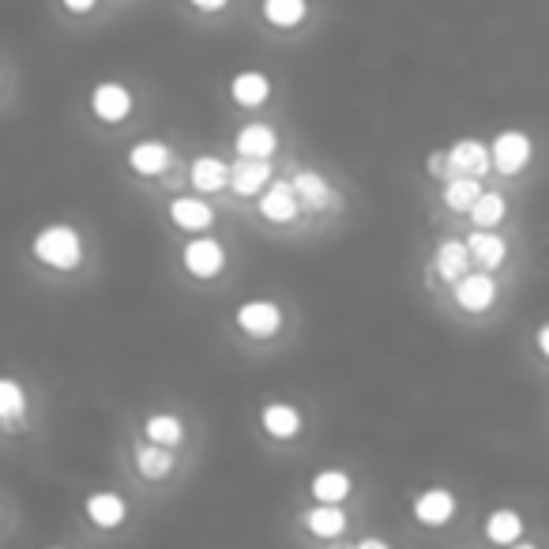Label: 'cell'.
I'll use <instances>...</instances> for the list:
<instances>
[{
  "instance_id": "7",
  "label": "cell",
  "mask_w": 549,
  "mask_h": 549,
  "mask_svg": "<svg viewBox=\"0 0 549 549\" xmlns=\"http://www.w3.org/2000/svg\"><path fill=\"white\" fill-rule=\"evenodd\" d=\"M230 185H234L237 196H260V192L271 185V162H267V158L241 155L234 166H230Z\"/></svg>"
},
{
  "instance_id": "9",
  "label": "cell",
  "mask_w": 549,
  "mask_h": 549,
  "mask_svg": "<svg viewBox=\"0 0 549 549\" xmlns=\"http://www.w3.org/2000/svg\"><path fill=\"white\" fill-rule=\"evenodd\" d=\"M170 219L173 226H181V230L204 234V230H211V222H215V207L207 204L204 196H177V200H170Z\"/></svg>"
},
{
  "instance_id": "2",
  "label": "cell",
  "mask_w": 549,
  "mask_h": 549,
  "mask_svg": "<svg viewBox=\"0 0 549 549\" xmlns=\"http://www.w3.org/2000/svg\"><path fill=\"white\" fill-rule=\"evenodd\" d=\"M237 328L256 339H271L275 331L283 328V309L271 298H252L237 309Z\"/></svg>"
},
{
  "instance_id": "27",
  "label": "cell",
  "mask_w": 549,
  "mask_h": 549,
  "mask_svg": "<svg viewBox=\"0 0 549 549\" xmlns=\"http://www.w3.org/2000/svg\"><path fill=\"white\" fill-rule=\"evenodd\" d=\"M143 433H147V440H155V444L177 448V444L185 440V425H181L177 414H151V418L143 422Z\"/></svg>"
},
{
  "instance_id": "30",
  "label": "cell",
  "mask_w": 549,
  "mask_h": 549,
  "mask_svg": "<svg viewBox=\"0 0 549 549\" xmlns=\"http://www.w3.org/2000/svg\"><path fill=\"white\" fill-rule=\"evenodd\" d=\"M425 166H429V173H437V177H448V155H440V151H433Z\"/></svg>"
},
{
  "instance_id": "11",
  "label": "cell",
  "mask_w": 549,
  "mask_h": 549,
  "mask_svg": "<svg viewBox=\"0 0 549 549\" xmlns=\"http://www.w3.org/2000/svg\"><path fill=\"white\" fill-rule=\"evenodd\" d=\"M489 166H493V155H489L486 143H478V140H459V143H452V151H448V177H452V173L482 177Z\"/></svg>"
},
{
  "instance_id": "19",
  "label": "cell",
  "mask_w": 549,
  "mask_h": 549,
  "mask_svg": "<svg viewBox=\"0 0 549 549\" xmlns=\"http://www.w3.org/2000/svg\"><path fill=\"white\" fill-rule=\"evenodd\" d=\"M136 471H140L143 478H151V482L166 478V474L173 471L170 448H166V444H155V440H147V444H136Z\"/></svg>"
},
{
  "instance_id": "25",
  "label": "cell",
  "mask_w": 549,
  "mask_h": 549,
  "mask_svg": "<svg viewBox=\"0 0 549 549\" xmlns=\"http://www.w3.org/2000/svg\"><path fill=\"white\" fill-rule=\"evenodd\" d=\"M294 192H298V200L305 207H313V211H320V207H328V200H331V185L320 177L316 170H298L294 173Z\"/></svg>"
},
{
  "instance_id": "13",
  "label": "cell",
  "mask_w": 549,
  "mask_h": 549,
  "mask_svg": "<svg viewBox=\"0 0 549 549\" xmlns=\"http://www.w3.org/2000/svg\"><path fill=\"white\" fill-rule=\"evenodd\" d=\"M433 267H437V275L444 283H459V279L467 275V267H471V249H467V241H455V237L440 241Z\"/></svg>"
},
{
  "instance_id": "4",
  "label": "cell",
  "mask_w": 549,
  "mask_h": 549,
  "mask_svg": "<svg viewBox=\"0 0 549 549\" xmlns=\"http://www.w3.org/2000/svg\"><path fill=\"white\" fill-rule=\"evenodd\" d=\"M181 264H185V271L196 275V279H215L222 267H226V249H222V241H215V237H196V241H189L185 252H181Z\"/></svg>"
},
{
  "instance_id": "21",
  "label": "cell",
  "mask_w": 549,
  "mask_h": 549,
  "mask_svg": "<svg viewBox=\"0 0 549 549\" xmlns=\"http://www.w3.org/2000/svg\"><path fill=\"white\" fill-rule=\"evenodd\" d=\"M23 418H27V395L19 388V380L0 377V425L16 429Z\"/></svg>"
},
{
  "instance_id": "5",
  "label": "cell",
  "mask_w": 549,
  "mask_h": 549,
  "mask_svg": "<svg viewBox=\"0 0 549 549\" xmlns=\"http://www.w3.org/2000/svg\"><path fill=\"white\" fill-rule=\"evenodd\" d=\"M489 155H493V170L501 173H519L527 162H531V140L523 136V132H501L493 147H489Z\"/></svg>"
},
{
  "instance_id": "16",
  "label": "cell",
  "mask_w": 549,
  "mask_h": 549,
  "mask_svg": "<svg viewBox=\"0 0 549 549\" xmlns=\"http://www.w3.org/2000/svg\"><path fill=\"white\" fill-rule=\"evenodd\" d=\"M414 516L422 519L425 527H444L455 516V497L448 489H425L414 501Z\"/></svg>"
},
{
  "instance_id": "3",
  "label": "cell",
  "mask_w": 549,
  "mask_h": 549,
  "mask_svg": "<svg viewBox=\"0 0 549 549\" xmlns=\"http://www.w3.org/2000/svg\"><path fill=\"white\" fill-rule=\"evenodd\" d=\"M91 113L106 125H121L128 113H132V91L117 79H106L91 91Z\"/></svg>"
},
{
  "instance_id": "32",
  "label": "cell",
  "mask_w": 549,
  "mask_h": 549,
  "mask_svg": "<svg viewBox=\"0 0 549 549\" xmlns=\"http://www.w3.org/2000/svg\"><path fill=\"white\" fill-rule=\"evenodd\" d=\"M192 8H200V12H219V8H226V0H189Z\"/></svg>"
},
{
  "instance_id": "34",
  "label": "cell",
  "mask_w": 549,
  "mask_h": 549,
  "mask_svg": "<svg viewBox=\"0 0 549 549\" xmlns=\"http://www.w3.org/2000/svg\"><path fill=\"white\" fill-rule=\"evenodd\" d=\"M358 549H388V546H384V542H380V538H361V542H358Z\"/></svg>"
},
{
  "instance_id": "1",
  "label": "cell",
  "mask_w": 549,
  "mask_h": 549,
  "mask_svg": "<svg viewBox=\"0 0 549 549\" xmlns=\"http://www.w3.org/2000/svg\"><path fill=\"white\" fill-rule=\"evenodd\" d=\"M31 252L38 264L53 267V271H72V267L83 264V241L72 226L64 222H53V226H42L31 241Z\"/></svg>"
},
{
  "instance_id": "29",
  "label": "cell",
  "mask_w": 549,
  "mask_h": 549,
  "mask_svg": "<svg viewBox=\"0 0 549 549\" xmlns=\"http://www.w3.org/2000/svg\"><path fill=\"white\" fill-rule=\"evenodd\" d=\"M504 211H508V204H504L501 192H482L467 215L474 219V226H486V230H493V226L504 219Z\"/></svg>"
},
{
  "instance_id": "24",
  "label": "cell",
  "mask_w": 549,
  "mask_h": 549,
  "mask_svg": "<svg viewBox=\"0 0 549 549\" xmlns=\"http://www.w3.org/2000/svg\"><path fill=\"white\" fill-rule=\"evenodd\" d=\"M478 196H482V185H478V177H471V173H452V177L444 181V204L452 207V211H471Z\"/></svg>"
},
{
  "instance_id": "22",
  "label": "cell",
  "mask_w": 549,
  "mask_h": 549,
  "mask_svg": "<svg viewBox=\"0 0 549 549\" xmlns=\"http://www.w3.org/2000/svg\"><path fill=\"white\" fill-rule=\"evenodd\" d=\"M305 527H309V534H316V538H335V534H343L346 527V512L339 504L316 501L313 512H305Z\"/></svg>"
},
{
  "instance_id": "26",
  "label": "cell",
  "mask_w": 549,
  "mask_h": 549,
  "mask_svg": "<svg viewBox=\"0 0 549 549\" xmlns=\"http://www.w3.org/2000/svg\"><path fill=\"white\" fill-rule=\"evenodd\" d=\"M260 8H264L267 23L279 27V31H290V27H298L301 19L309 16V0H264Z\"/></svg>"
},
{
  "instance_id": "6",
  "label": "cell",
  "mask_w": 549,
  "mask_h": 549,
  "mask_svg": "<svg viewBox=\"0 0 549 549\" xmlns=\"http://www.w3.org/2000/svg\"><path fill=\"white\" fill-rule=\"evenodd\" d=\"M173 162V151L170 143L162 140H140L128 147V170L140 173V177H158V173H166Z\"/></svg>"
},
{
  "instance_id": "15",
  "label": "cell",
  "mask_w": 549,
  "mask_h": 549,
  "mask_svg": "<svg viewBox=\"0 0 549 549\" xmlns=\"http://www.w3.org/2000/svg\"><path fill=\"white\" fill-rule=\"evenodd\" d=\"M279 147V132L271 125H245L234 136V151L249 158H271Z\"/></svg>"
},
{
  "instance_id": "10",
  "label": "cell",
  "mask_w": 549,
  "mask_h": 549,
  "mask_svg": "<svg viewBox=\"0 0 549 549\" xmlns=\"http://www.w3.org/2000/svg\"><path fill=\"white\" fill-rule=\"evenodd\" d=\"M455 301H459V309H467V313H486L489 305L497 301V283L489 279V275H463L459 283H455Z\"/></svg>"
},
{
  "instance_id": "18",
  "label": "cell",
  "mask_w": 549,
  "mask_h": 549,
  "mask_svg": "<svg viewBox=\"0 0 549 549\" xmlns=\"http://www.w3.org/2000/svg\"><path fill=\"white\" fill-rule=\"evenodd\" d=\"M125 512L128 508L117 493H106V489H102V493H91V497H87V516H91L95 527H106V531H110V527H121V523H125Z\"/></svg>"
},
{
  "instance_id": "17",
  "label": "cell",
  "mask_w": 549,
  "mask_h": 549,
  "mask_svg": "<svg viewBox=\"0 0 549 549\" xmlns=\"http://www.w3.org/2000/svg\"><path fill=\"white\" fill-rule=\"evenodd\" d=\"M260 425H264L275 440H290L301 433V414L298 407H290V403H267V407L260 410Z\"/></svg>"
},
{
  "instance_id": "23",
  "label": "cell",
  "mask_w": 549,
  "mask_h": 549,
  "mask_svg": "<svg viewBox=\"0 0 549 549\" xmlns=\"http://www.w3.org/2000/svg\"><path fill=\"white\" fill-rule=\"evenodd\" d=\"M309 493H313V501L343 504L346 497H350V474H346V471H320V474H313Z\"/></svg>"
},
{
  "instance_id": "31",
  "label": "cell",
  "mask_w": 549,
  "mask_h": 549,
  "mask_svg": "<svg viewBox=\"0 0 549 549\" xmlns=\"http://www.w3.org/2000/svg\"><path fill=\"white\" fill-rule=\"evenodd\" d=\"M95 4H98V0H64V8H68V12H76V16H83V12H91Z\"/></svg>"
},
{
  "instance_id": "28",
  "label": "cell",
  "mask_w": 549,
  "mask_h": 549,
  "mask_svg": "<svg viewBox=\"0 0 549 549\" xmlns=\"http://www.w3.org/2000/svg\"><path fill=\"white\" fill-rule=\"evenodd\" d=\"M519 534H523V519H519L512 508H501V512H493V516L486 519V538L489 542H501V546H508V542H516Z\"/></svg>"
},
{
  "instance_id": "20",
  "label": "cell",
  "mask_w": 549,
  "mask_h": 549,
  "mask_svg": "<svg viewBox=\"0 0 549 549\" xmlns=\"http://www.w3.org/2000/svg\"><path fill=\"white\" fill-rule=\"evenodd\" d=\"M467 249H471L474 264H482V267H497V264H504V256H508V245H504L493 230H486V226H478V230L467 237Z\"/></svg>"
},
{
  "instance_id": "12",
  "label": "cell",
  "mask_w": 549,
  "mask_h": 549,
  "mask_svg": "<svg viewBox=\"0 0 549 549\" xmlns=\"http://www.w3.org/2000/svg\"><path fill=\"white\" fill-rule=\"evenodd\" d=\"M189 181H192V189L200 192V196H211V192H219V189L230 185V166H226L222 158H215V155H200L196 162H192Z\"/></svg>"
},
{
  "instance_id": "33",
  "label": "cell",
  "mask_w": 549,
  "mask_h": 549,
  "mask_svg": "<svg viewBox=\"0 0 549 549\" xmlns=\"http://www.w3.org/2000/svg\"><path fill=\"white\" fill-rule=\"evenodd\" d=\"M538 350H542V354L549 358V324H542V328H538Z\"/></svg>"
},
{
  "instance_id": "8",
  "label": "cell",
  "mask_w": 549,
  "mask_h": 549,
  "mask_svg": "<svg viewBox=\"0 0 549 549\" xmlns=\"http://www.w3.org/2000/svg\"><path fill=\"white\" fill-rule=\"evenodd\" d=\"M298 207H301V200L290 181H271V185L260 192V215H264L267 222L298 219Z\"/></svg>"
},
{
  "instance_id": "14",
  "label": "cell",
  "mask_w": 549,
  "mask_h": 549,
  "mask_svg": "<svg viewBox=\"0 0 549 549\" xmlns=\"http://www.w3.org/2000/svg\"><path fill=\"white\" fill-rule=\"evenodd\" d=\"M230 95H234L237 106L256 110V106H264L267 95H271V79H267L264 72H256V68H249V72H237V76L230 79Z\"/></svg>"
}]
</instances>
